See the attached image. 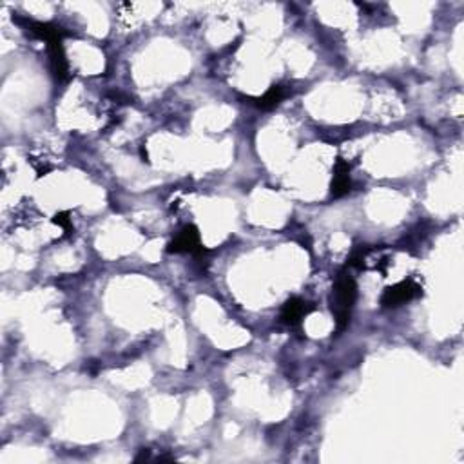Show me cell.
<instances>
[{"mask_svg": "<svg viewBox=\"0 0 464 464\" xmlns=\"http://www.w3.org/2000/svg\"><path fill=\"white\" fill-rule=\"evenodd\" d=\"M314 310V305L301 297H290L281 308V321L288 327H300L301 321Z\"/></svg>", "mask_w": 464, "mask_h": 464, "instance_id": "cell-5", "label": "cell"}, {"mask_svg": "<svg viewBox=\"0 0 464 464\" xmlns=\"http://www.w3.org/2000/svg\"><path fill=\"white\" fill-rule=\"evenodd\" d=\"M151 457V453H149V450H142L140 455L135 457V460H144V459H149Z\"/></svg>", "mask_w": 464, "mask_h": 464, "instance_id": "cell-11", "label": "cell"}, {"mask_svg": "<svg viewBox=\"0 0 464 464\" xmlns=\"http://www.w3.org/2000/svg\"><path fill=\"white\" fill-rule=\"evenodd\" d=\"M357 297V283L347 268H341L337 273L336 281H334L332 297H330V305H332V312L336 316V328L337 332H343L344 328L350 323V312L356 303Z\"/></svg>", "mask_w": 464, "mask_h": 464, "instance_id": "cell-1", "label": "cell"}, {"mask_svg": "<svg viewBox=\"0 0 464 464\" xmlns=\"http://www.w3.org/2000/svg\"><path fill=\"white\" fill-rule=\"evenodd\" d=\"M19 24L24 26L26 31L33 35L38 41H44L46 44H53V42H62L64 36H68V31L60 26L51 24V22H35L29 19H16Z\"/></svg>", "mask_w": 464, "mask_h": 464, "instance_id": "cell-4", "label": "cell"}, {"mask_svg": "<svg viewBox=\"0 0 464 464\" xmlns=\"http://www.w3.org/2000/svg\"><path fill=\"white\" fill-rule=\"evenodd\" d=\"M167 253L171 254H181V253H191L196 258L205 256L209 254L207 248H204L200 241V232L194 225H187L181 228L176 234V238L167 245Z\"/></svg>", "mask_w": 464, "mask_h": 464, "instance_id": "cell-3", "label": "cell"}, {"mask_svg": "<svg viewBox=\"0 0 464 464\" xmlns=\"http://www.w3.org/2000/svg\"><path fill=\"white\" fill-rule=\"evenodd\" d=\"M421 294H423V288L419 283H416L413 280H403L392 287L384 288L383 296H381V305L384 308H396L399 305L416 300Z\"/></svg>", "mask_w": 464, "mask_h": 464, "instance_id": "cell-2", "label": "cell"}, {"mask_svg": "<svg viewBox=\"0 0 464 464\" xmlns=\"http://www.w3.org/2000/svg\"><path fill=\"white\" fill-rule=\"evenodd\" d=\"M53 223L64 228L65 234H71V232H73V223H71V218H69V212L68 211L56 212L55 218H53Z\"/></svg>", "mask_w": 464, "mask_h": 464, "instance_id": "cell-10", "label": "cell"}, {"mask_svg": "<svg viewBox=\"0 0 464 464\" xmlns=\"http://www.w3.org/2000/svg\"><path fill=\"white\" fill-rule=\"evenodd\" d=\"M352 189V181H350V165L344 162L343 158H337L336 165H334V178L332 185H330V194L334 198H341L348 194Z\"/></svg>", "mask_w": 464, "mask_h": 464, "instance_id": "cell-6", "label": "cell"}, {"mask_svg": "<svg viewBox=\"0 0 464 464\" xmlns=\"http://www.w3.org/2000/svg\"><path fill=\"white\" fill-rule=\"evenodd\" d=\"M370 251H372V247H369V245H357L352 251V254H350V258H348L347 267H363L364 258H367V254Z\"/></svg>", "mask_w": 464, "mask_h": 464, "instance_id": "cell-9", "label": "cell"}, {"mask_svg": "<svg viewBox=\"0 0 464 464\" xmlns=\"http://www.w3.org/2000/svg\"><path fill=\"white\" fill-rule=\"evenodd\" d=\"M49 53V64H51V71L55 75V78L58 82H68L69 80V64L65 58L64 46L62 42H53L48 44Z\"/></svg>", "mask_w": 464, "mask_h": 464, "instance_id": "cell-7", "label": "cell"}, {"mask_svg": "<svg viewBox=\"0 0 464 464\" xmlns=\"http://www.w3.org/2000/svg\"><path fill=\"white\" fill-rule=\"evenodd\" d=\"M285 95H287V91H285L283 85H273V88L267 89V93H265V95L258 96V98H248V100H251V104L256 105L258 109L270 111V109H274L276 105L281 104V100L285 98Z\"/></svg>", "mask_w": 464, "mask_h": 464, "instance_id": "cell-8", "label": "cell"}]
</instances>
